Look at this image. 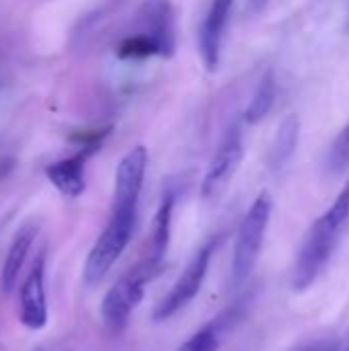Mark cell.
<instances>
[{"label": "cell", "instance_id": "cell-1", "mask_svg": "<svg viewBox=\"0 0 349 351\" xmlns=\"http://www.w3.org/2000/svg\"><path fill=\"white\" fill-rule=\"evenodd\" d=\"M146 169L148 150L144 146L132 148L117 165L107 224L95 241L82 267V280L88 288H95L105 280L132 241Z\"/></svg>", "mask_w": 349, "mask_h": 351}, {"label": "cell", "instance_id": "cell-2", "mask_svg": "<svg viewBox=\"0 0 349 351\" xmlns=\"http://www.w3.org/2000/svg\"><path fill=\"white\" fill-rule=\"evenodd\" d=\"M349 222V183L339 191V195L333 199V204L327 208L325 214H321L311 228L306 230L296 261L292 265L290 286L294 292L309 290L321 274L327 269L341 237Z\"/></svg>", "mask_w": 349, "mask_h": 351}, {"label": "cell", "instance_id": "cell-3", "mask_svg": "<svg viewBox=\"0 0 349 351\" xmlns=\"http://www.w3.org/2000/svg\"><path fill=\"white\" fill-rule=\"evenodd\" d=\"M177 47L175 10L169 0H144L134 19V29L115 45L119 60L171 58Z\"/></svg>", "mask_w": 349, "mask_h": 351}, {"label": "cell", "instance_id": "cell-4", "mask_svg": "<svg viewBox=\"0 0 349 351\" xmlns=\"http://www.w3.org/2000/svg\"><path fill=\"white\" fill-rule=\"evenodd\" d=\"M272 197L267 191L259 193L257 199L247 210L245 218L239 224L237 239H234V251H232V263H230V286L241 288L251 274L255 271V265L259 261L265 232L272 218Z\"/></svg>", "mask_w": 349, "mask_h": 351}, {"label": "cell", "instance_id": "cell-5", "mask_svg": "<svg viewBox=\"0 0 349 351\" xmlns=\"http://www.w3.org/2000/svg\"><path fill=\"white\" fill-rule=\"evenodd\" d=\"M160 271H156L142 259L130 271H125L109 288V292L105 294V298L101 302L103 323L113 331H121L130 323L132 313L140 306V302L144 298V286L150 280H154Z\"/></svg>", "mask_w": 349, "mask_h": 351}, {"label": "cell", "instance_id": "cell-6", "mask_svg": "<svg viewBox=\"0 0 349 351\" xmlns=\"http://www.w3.org/2000/svg\"><path fill=\"white\" fill-rule=\"evenodd\" d=\"M222 243V237H210L193 255V259L187 263V267L183 269V274L177 278V282L173 284V288L169 290V294L158 302V306L154 308V321H167L171 317H175L181 308H185L202 290L204 280L208 276L212 257L218 249V245Z\"/></svg>", "mask_w": 349, "mask_h": 351}, {"label": "cell", "instance_id": "cell-7", "mask_svg": "<svg viewBox=\"0 0 349 351\" xmlns=\"http://www.w3.org/2000/svg\"><path fill=\"white\" fill-rule=\"evenodd\" d=\"M109 136L107 130H97V132H86L76 138L78 150L72 156L60 158L51 165L45 167V177L47 181L64 195V197H80L86 189V162L88 158L103 146L105 138Z\"/></svg>", "mask_w": 349, "mask_h": 351}, {"label": "cell", "instance_id": "cell-8", "mask_svg": "<svg viewBox=\"0 0 349 351\" xmlns=\"http://www.w3.org/2000/svg\"><path fill=\"white\" fill-rule=\"evenodd\" d=\"M245 158V140H243V121L234 119L222 134L218 148L208 165V171L202 181V197L206 202L220 197L230 181L234 179L241 162Z\"/></svg>", "mask_w": 349, "mask_h": 351}, {"label": "cell", "instance_id": "cell-9", "mask_svg": "<svg viewBox=\"0 0 349 351\" xmlns=\"http://www.w3.org/2000/svg\"><path fill=\"white\" fill-rule=\"evenodd\" d=\"M19 319L31 329L39 331L47 325V304H45V251H39L27 278L23 280L19 294Z\"/></svg>", "mask_w": 349, "mask_h": 351}, {"label": "cell", "instance_id": "cell-10", "mask_svg": "<svg viewBox=\"0 0 349 351\" xmlns=\"http://www.w3.org/2000/svg\"><path fill=\"white\" fill-rule=\"evenodd\" d=\"M232 6H234V0H212L204 16V23L200 27V37H197L200 56H202L204 66L210 72H214L220 64L222 43H224Z\"/></svg>", "mask_w": 349, "mask_h": 351}, {"label": "cell", "instance_id": "cell-11", "mask_svg": "<svg viewBox=\"0 0 349 351\" xmlns=\"http://www.w3.org/2000/svg\"><path fill=\"white\" fill-rule=\"evenodd\" d=\"M175 202H177V191H175L173 187H169V189L163 193V199H160L158 210H156V214H154L152 230H150V237H148V249H146V253L142 255V261L148 263L150 267H154L156 271L163 269L165 257H167V251H169Z\"/></svg>", "mask_w": 349, "mask_h": 351}, {"label": "cell", "instance_id": "cell-12", "mask_svg": "<svg viewBox=\"0 0 349 351\" xmlns=\"http://www.w3.org/2000/svg\"><path fill=\"white\" fill-rule=\"evenodd\" d=\"M37 232H39V224L37 222H25L12 237L10 241V247H8V253H6V259H4V265H2V276H0V286H2V292L4 294H10L19 282V276H21V269L25 265V259L37 239Z\"/></svg>", "mask_w": 349, "mask_h": 351}, {"label": "cell", "instance_id": "cell-13", "mask_svg": "<svg viewBox=\"0 0 349 351\" xmlns=\"http://www.w3.org/2000/svg\"><path fill=\"white\" fill-rule=\"evenodd\" d=\"M247 300H239L234 306H230L228 311H224L220 317H216L212 323H208L206 327H202L200 331H195L185 343H181L175 351H218L222 343V335L226 333V329L237 323L241 319V311L245 306Z\"/></svg>", "mask_w": 349, "mask_h": 351}, {"label": "cell", "instance_id": "cell-14", "mask_svg": "<svg viewBox=\"0 0 349 351\" xmlns=\"http://www.w3.org/2000/svg\"><path fill=\"white\" fill-rule=\"evenodd\" d=\"M298 140H300V119L296 113H290L280 121L267 152V169L272 173H280L286 169V165L292 160L298 148Z\"/></svg>", "mask_w": 349, "mask_h": 351}, {"label": "cell", "instance_id": "cell-15", "mask_svg": "<svg viewBox=\"0 0 349 351\" xmlns=\"http://www.w3.org/2000/svg\"><path fill=\"white\" fill-rule=\"evenodd\" d=\"M276 95H278L276 72L269 68L261 76V80H259V84H257V88H255V93H253V97H251L245 113H243V121L245 123H251V125L263 121L269 115V111H272V107L276 103Z\"/></svg>", "mask_w": 349, "mask_h": 351}, {"label": "cell", "instance_id": "cell-16", "mask_svg": "<svg viewBox=\"0 0 349 351\" xmlns=\"http://www.w3.org/2000/svg\"><path fill=\"white\" fill-rule=\"evenodd\" d=\"M325 171L331 177H339L349 171V121L333 138V142L325 154Z\"/></svg>", "mask_w": 349, "mask_h": 351}, {"label": "cell", "instance_id": "cell-17", "mask_svg": "<svg viewBox=\"0 0 349 351\" xmlns=\"http://www.w3.org/2000/svg\"><path fill=\"white\" fill-rule=\"evenodd\" d=\"M269 0H245V10L249 16H257L267 8Z\"/></svg>", "mask_w": 349, "mask_h": 351}, {"label": "cell", "instance_id": "cell-18", "mask_svg": "<svg viewBox=\"0 0 349 351\" xmlns=\"http://www.w3.org/2000/svg\"><path fill=\"white\" fill-rule=\"evenodd\" d=\"M331 343L333 341H311V343H300V346H296L292 351H329L331 348Z\"/></svg>", "mask_w": 349, "mask_h": 351}, {"label": "cell", "instance_id": "cell-19", "mask_svg": "<svg viewBox=\"0 0 349 351\" xmlns=\"http://www.w3.org/2000/svg\"><path fill=\"white\" fill-rule=\"evenodd\" d=\"M329 351H349V329L344 333V337H339L337 341L331 343Z\"/></svg>", "mask_w": 349, "mask_h": 351}, {"label": "cell", "instance_id": "cell-20", "mask_svg": "<svg viewBox=\"0 0 349 351\" xmlns=\"http://www.w3.org/2000/svg\"><path fill=\"white\" fill-rule=\"evenodd\" d=\"M346 31L349 33V8H348V16H346Z\"/></svg>", "mask_w": 349, "mask_h": 351}]
</instances>
